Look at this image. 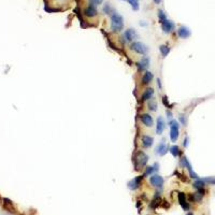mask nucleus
<instances>
[{"label":"nucleus","instance_id":"f257e3e1","mask_svg":"<svg viewBox=\"0 0 215 215\" xmlns=\"http://www.w3.org/2000/svg\"><path fill=\"white\" fill-rule=\"evenodd\" d=\"M123 27H124V20H123V16L118 13H112L111 15V30L113 32H119V31L123 30Z\"/></svg>","mask_w":215,"mask_h":215},{"label":"nucleus","instance_id":"f03ea898","mask_svg":"<svg viewBox=\"0 0 215 215\" xmlns=\"http://www.w3.org/2000/svg\"><path fill=\"white\" fill-rule=\"evenodd\" d=\"M170 139H171V142H176V140L178 139L180 136V125L176 119H171L170 121Z\"/></svg>","mask_w":215,"mask_h":215},{"label":"nucleus","instance_id":"7ed1b4c3","mask_svg":"<svg viewBox=\"0 0 215 215\" xmlns=\"http://www.w3.org/2000/svg\"><path fill=\"white\" fill-rule=\"evenodd\" d=\"M147 160H148V156L144 152H142V151H139L138 153H137L136 157H135V164H136L137 167L140 168L145 167L147 164Z\"/></svg>","mask_w":215,"mask_h":215},{"label":"nucleus","instance_id":"20e7f679","mask_svg":"<svg viewBox=\"0 0 215 215\" xmlns=\"http://www.w3.org/2000/svg\"><path fill=\"white\" fill-rule=\"evenodd\" d=\"M130 50L133 52H136L137 54H140V55H145L147 53V46L145 45L144 43L140 42V41H135V42L131 43L130 45Z\"/></svg>","mask_w":215,"mask_h":215},{"label":"nucleus","instance_id":"39448f33","mask_svg":"<svg viewBox=\"0 0 215 215\" xmlns=\"http://www.w3.org/2000/svg\"><path fill=\"white\" fill-rule=\"evenodd\" d=\"M164 178L159 174H153V176L150 178V183L152 186L158 188V189H161L162 186H164Z\"/></svg>","mask_w":215,"mask_h":215},{"label":"nucleus","instance_id":"423d86ee","mask_svg":"<svg viewBox=\"0 0 215 215\" xmlns=\"http://www.w3.org/2000/svg\"><path fill=\"white\" fill-rule=\"evenodd\" d=\"M123 39H124L125 41H127V42H131L133 40L138 39V34H137V31L133 28H129L124 31Z\"/></svg>","mask_w":215,"mask_h":215},{"label":"nucleus","instance_id":"0eeeda50","mask_svg":"<svg viewBox=\"0 0 215 215\" xmlns=\"http://www.w3.org/2000/svg\"><path fill=\"white\" fill-rule=\"evenodd\" d=\"M168 151H169V147H168V144H167V141L166 140H161L160 142H159V144L157 145V147H156V154H158L159 156H164L166 155V153H167Z\"/></svg>","mask_w":215,"mask_h":215},{"label":"nucleus","instance_id":"6e6552de","mask_svg":"<svg viewBox=\"0 0 215 215\" xmlns=\"http://www.w3.org/2000/svg\"><path fill=\"white\" fill-rule=\"evenodd\" d=\"M161 28H162V30H164V32H166V34H170V32H172L173 30H174V28H176V24H174V22H172V20H165L162 23H161Z\"/></svg>","mask_w":215,"mask_h":215},{"label":"nucleus","instance_id":"1a4fd4ad","mask_svg":"<svg viewBox=\"0 0 215 215\" xmlns=\"http://www.w3.org/2000/svg\"><path fill=\"white\" fill-rule=\"evenodd\" d=\"M142 178H143V176H136V178H133L132 180L128 183V188L131 190L138 189L139 187H140V184H141Z\"/></svg>","mask_w":215,"mask_h":215},{"label":"nucleus","instance_id":"9d476101","mask_svg":"<svg viewBox=\"0 0 215 215\" xmlns=\"http://www.w3.org/2000/svg\"><path fill=\"white\" fill-rule=\"evenodd\" d=\"M178 202L181 204V207L183 208V210H184V211H189L190 205H189V203L187 202L186 196H185L184 192H178Z\"/></svg>","mask_w":215,"mask_h":215},{"label":"nucleus","instance_id":"9b49d317","mask_svg":"<svg viewBox=\"0 0 215 215\" xmlns=\"http://www.w3.org/2000/svg\"><path fill=\"white\" fill-rule=\"evenodd\" d=\"M140 119H141L142 124L144 125V126H146V127H152L154 124L153 117H152L148 113H143L141 116H140Z\"/></svg>","mask_w":215,"mask_h":215},{"label":"nucleus","instance_id":"f8f14e48","mask_svg":"<svg viewBox=\"0 0 215 215\" xmlns=\"http://www.w3.org/2000/svg\"><path fill=\"white\" fill-rule=\"evenodd\" d=\"M150 57L147 56H143L142 57V59L137 64L138 65V69L140 71H145L147 68H148V66H150Z\"/></svg>","mask_w":215,"mask_h":215},{"label":"nucleus","instance_id":"ddd939ff","mask_svg":"<svg viewBox=\"0 0 215 215\" xmlns=\"http://www.w3.org/2000/svg\"><path fill=\"white\" fill-rule=\"evenodd\" d=\"M190 34H192V32H190L189 28H187L186 26H181L178 29V36L181 39H187V38L190 37Z\"/></svg>","mask_w":215,"mask_h":215},{"label":"nucleus","instance_id":"4468645a","mask_svg":"<svg viewBox=\"0 0 215 215\" xmlns=\"http://www.w3.org/2000/svg\"><path fill=\"white\" fill-rule=\"evenodd\" d=\"M165 128H166V123L164 121V117L162 116H159L157 118V122H156V133L157 135H161L164 132Z\"/></svg>","mask_w":215,"mask_h":215},{"label":"nucleus","instance_id":"2eb2a0df","mask_svg":"<svg viewBox=\"0 0 215 215\" xmlns=\"http://www.w3.org/2000/svg\"><path fill=\"white\" fill-rule=\"evenodd\" d=\"M97 13H98V11H97L96 7L94 6L93 3L84 9V15L87 17H95L97 15Z\"/></svg>","mask_w":215,"mask_h":215},{"label":"nucleus","instance_id":"dca6fc26","mask_svg":"<svg viewBox=\"0 0 215 215\" xmlns=\"http://www.w3.org/2000/svg\"><path fill=\"white\" fill-rule=\"evenodd\" d=\"M153 78H154V75L151 71H145L144 74H143V77H142V80H141L142 85H148L151 82H152Z\"/></svg>","mask_w":215,"mask_h":215},{"label":"nucleus","instance_id":"f3484780","mask_svg":"<svg viewBox=\"0 0 215 215\" xmlns=\"http://www.w3.org/2000/svg\"><path fill=\"white\" fill-rule=\"evenodd\" d=\"M141 143H142V146L145 147V148H148L153 145L154 143V139L150 136H143L141 139Z\"/></svg>","mask_w":215,"mask_h":215},{"label":"nucleus","instance_id":"a211bd4d","mask_svg":"<svg viewBox=\"0 0 215 215\" xmlns=\"http://www.w3.org/2000/svg\"><path fill=\"white\" fill-rule=\"evenodd\" d=\"M159 164L158 162H155V164L153 165V166H148V167H146V169H145V172L144 174H143V176H151V174H153V173L157 172L159 169Z\"/></svg>","mask_w":215,"mask_h":215},{"label":"nucleus","instance_id":"6ab92c4d","mask_svg":"<svg viewBox=\"0 0 215 215\" xmlns=\"http://www.w3.org/2000/svg\"><path fill=\"white\" fill-rule=\"evenodd\" d=\"M153 96H154V89L153 88H147V89H145L143 95H142L141 100L142 101H148V100H151L153 98Z\"/></svg>","mask_w":215,"mask_h":215},{"label":"nucleus","instance_id":"aec40b11","mask_svg":"<svg viewBox=\"0 0 215 215\" xmlns=\"http://www.w3.org/2000/svg\"><path fill=\"white\" fill-rule=\"evenodd\" d=\"M181 166H182L183 168H186V169L188 170L189 172H190V171H194V170H192V165H190L189 160L187 159L186 156H183V157L181 158Z\"/></svg>","mask_w":215,"mask_h":215},{"label":"nucleus","instance_id":"412c9836","mask_svg":"<svg viewBox=\"0 0 215 215\" xmlns=\"http://www.w3.org/2000/svg\"><path fill=\"white\" fill-rule=\"evenodd\" d=\"M147 108H148V110L152 111V112H155V111H157V109H158L157 101H156V100H154L153 98H152L151 100H148V101H147Z\"/></svg>","mask_w":215,"mask_h":215},{"label":"nucleus","instance_id":"4be33fe9","mask_svg":"<svg viewBox=\"0 0 215 215\" xmlns=\"http://www.w3.org/2000/svg\"><path fill=\"white\" fill-rule=\"evenodd\" d=\"M169 152L171 153V155L174 156V157H178L180 154H181V151H180V147L178 145H172V146L169 147Z\"/></svg>","mask_w":215,"mask_h":215},{"label":"nucleus","instance_id":"5701e85b","mask_svg":"<svg viewBox=\"0 0 215 215\" xmlns=\"http://www.w3.org/2000/svg\"><path fill=\"white\" fill-rule=\"evenodd\" d=\"M192 186L195 187L197 190L201 189V188H204V186H205V182H204L202 178H198V180H196V181L194 182Z\"/></svg>","mask_w":215,"mask_h":215},{"label":"nucleus","instance_id":"b1692460","mask_svg":"<svg viewBox=\"0 0 215 215\" xmlns=\"http://www.w3.org/2000/svg\"><path fill=\"white\" fill-rule=\"evenodd\" d=\"M202 197H203V195H202V194H200L199 192H194V194H192V195L189 196L190 200L194 201V202H200L201 199H202Z\"/></svg>","mask_w":215,"mask_h":215},{"label":"nucleus","instance_id":"393cba45","mask_svg":"<svg viewBox=\"0 0 215 215\" xmlns=\"http://www.w3.org/2000/svg\"><path fill=\"white\" fill-rule=\"evenodd\" d=\"M170 46L169 45H166V44H164V45H160V48H159V51H160L161 55H162V57H166L168 55V54L170 53Z\"/></svg>","mask_w":215,"mask_h":215},{"label":"nucleus","instance_id":"a878e982","mask_svg":"<svg viewBox=\"0 0 215 215\" xmlns=\"http://www.w3.org/2000/svg\"><path fill=\"white\" fill-rule=\"evenodd\" d=\"M159 201H160V199H159V192H156V195H155V197H154L153 201H152L151 204H150L151 208H152V209H155V208L158 205Z\"/></svg>","mask_w":215,"mask_h":215},{"label":"nucleus","instance_id":"bb28decb","mask_svg":"<svg viewBox=\"0 0 215 215\" xmlns=\"http://www.w3.org/2000/svg\"><path fill=\"white\" fill-rule=\"evenodd\" d=\"M158 18H159V23H162L165 20H167V16H166V13H164V11L162 10H158Z\"/></svg>","mask_w":215,"mask_h":215},{"label":"nucleus","instance_id":"cd10ccee","mask_svg":"<svg viewBox=\"0 0 215 215\" xmlns=\"http://www.w3.org/2000/svg\"><path fill=\"white\" fill-rule=\"evenodd\" d=\"M128 2L130 3L131 8H132L135 11L139 10V0H128Z\"/></svg>","mask_w":215,"mask_h":215},{"label":"nucleus","instance_id":"c85d7f7f","mask_svg":"<svg viewBox=\"0 0 215 215\" xmlns=\"http://www.w3.org/2000/svg\"><path fill=\"white\" fill-rule=\"evenodd\" d=\"M103 12H105V14H111V12H112V8L109 3H105V7H103Z\"/></svg>","mask_w":215,"mask_h":215},{"label":"nucleus","instance_id":"c756f323","mask_svg":"<svg viewBox=\"0 0 215 215\" xmlns=\"http://www.w3.org/2000/svg\"><path fill=\"white\" fill-rule=\"evenodd\" d=\"M180 122H181V124H183L184 126H186V116L185 115H180Z\"/></svg>","mask_w":215,"mask_h":215},{"label":"nucleus","instance_id":"7c9ffc66","mask_svg":"<svg viewBox=\"0 0 215 215\" xmlns=\"http://www.w3.org/2000/svg\"><path fill=\"white\" fill-rule=\"evenodd\" d=\"M162 101H164V105H166L167 108H169L170 107V105H169V100H168V97L167 96H164L162 97Z\"/></svg>","mask_w":215,"mask_h":215},{"label":"nucleus","instance_id":"2f4dec72","mask_svg":"<svg viewBox=\"0 0 215 215\" xmlns=\"http://www.w3.org/2000/svg\"><path fill=\"white\" fill-rule=\"evenodd\" d=\"M102 2H103V0H91V3H93L94 6H95V4H97V6H98V4H101Z\"/></svg>","mask_w":215,"mask_h":215},{"label":"nucleus","instance_id":"473e14b6","mask_svg":"<svg viewBox=\"0 0 215 215\" xmlns=\"http://www.w3.org/2000/svg\"><path fill=\"white\" fill-rule=\"evenodd\" d=\"M167 117L168 118L170 119V121H171V118H172V114H171V112H170V111H167Z\"/></svg>","mask_w":215,"mask_h":215},{"label":"nucleus","instance_id":"72a5a7b5","mask_svg":"<svg viewBox=\"0 0 215 215\" xmlns=\"http://www.w3.org/2000/svg\"><path fill=\"white\" fill-rule=\"evenodd\" d=\"M184 146L185 147L188 146V138H187V137L185 138V140H184Z\"/></svg>","mask_w":215,"mask_h":215},{"label":"nucleus","instance_id":"f704fd0d","mask_svg":"<svg viewBox=\"0 0 215 215\" xmlns=\"http://www.w3.org/2000/svg\"><path fill=\"white\" fill-rule=\"evenodd\" d=\"M153 1L156 3V4H158V3H160V1H161V0H153Z\"/></svg>","mask_w":215,"mask_h":215},{"label":"nucleus","instance_id":"c9c22d12","mask_svg":"<svg viewBox=\"0 0 215 215\" xmlns=\"http://www.w3.org/2000/svg\"><path fill=\"white\" fill-rule=\"evenodd\" d=\"M186 215H194L192 213H188V214H186Z\"/></svg>","mask_w":215,"mask_h":215},{"label":"nucleus","instance_id":"e433bc0d","mask_svg":"<svg viewBox=\"0 0 215 215\" xmlns=\"http://www.w3.org/2000/svg\"><path fill=\"white\" fill-rule=\"evenodd\" d=\"M123 1H128V0H123Z\"/></svg>","mask_w":215,"mask_h":215},{"label":"nucleus","instance_id":"4c0bfd02","mask_svg":"<svg viewBox=\"0 0 215 215\" xmlns=\"http://www.w3.org/2000/svg\"><path fill=\"white\" fill-rule=\"evenodd\" d=\"M77 1H79V0H77Z\"/></svg>","mask_w":215,"mask_h":215},{"label":"nucleus","instance_id":"58836bf2","mask_svg":"<svg viewBox=\"0 0 215 215\" xmlns=\"http://www.w3.org/2000/svg\"></svg>","mask_w":215,"mask_h":215}]
</instances>
